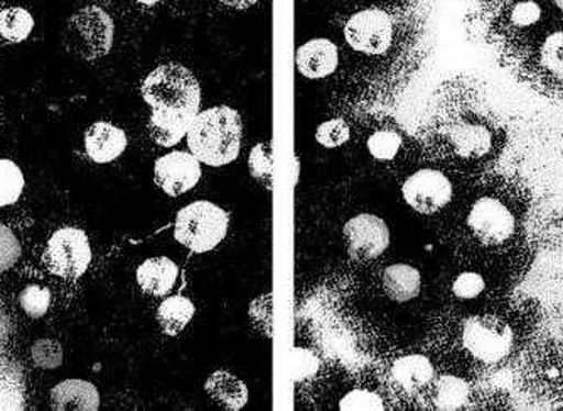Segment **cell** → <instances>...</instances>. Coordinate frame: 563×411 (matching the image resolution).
<instances>
[{
	"instance_id": "cell-6",
	"label": "cell",
	"mask_w": 563,
	"mask_h": 411,
	"mask_svg": "<svg viewBox=\"0 0 563 411\" xmlns=\"http://www.w3.org/2000/svg\"><path fill=\"white\" fill-rule=\"evenodd\" d=\"M91 264V246L87 233L80 227H59L47 240L44 265L59 278L76 280Z\"/></svg>"
},
{
	"instance_id": "cell-16",
	"label": "cell",
	"mask_w": 563,
	"mask_h": 411,
	"mask_svg": "<svg viewBox=\"0 0 563 411\" xmlns=\"http://www.w3.org/2000/svg\"><path fill=\"white\" fill-rule=\"evenodd\" d=\"M449 144L461 159L476 160L488 156L493 148V135L477 123H457L445 131Z\"/></svg>"
},
{
	"instance_id": "cell-13",
	"label": "cell",
	"mask_w": 563,
	"mask_h": 411,
	"mask_svg": "<svg viewBox=\"0 0 563 411\" xmlns=\"http://www.w3.org/2000/svg\"><path fill=\"white\" fill-rule=\"evenodd\" d=\"M340 65V51L332 41L318 37L307 41L297 49V71L307 80H322L336 71Z\"/></svg>"
},
{
	"instance_id": "cell-8",
	"label": "cell",
	"mask_w": 563,
	"mask_h": 411,
	"mask_svg": "<svg viewBox=\"0 0 563 411\" xmlns=\"http://www.w3.org/2000/svg\"><path fill=\"white\" fill-rule=\"evenodd\" d=\"M467 227L483 245L498 246L515 235L517 220L499 199L481 198L467 214Z\"/></svg>"
},
{
	"instance_id": "cell-33",
	"label": "cell",
	"mask_w": 563,
	"mask_h": 411,
	"mask_svg": "<svg viewBox=\"0 0 563 411\" xmlns=\"http://www.w3.org/2000/svg\"><path fill=\"white\" fill-rule=\"evenodd\" d=\"M21 252V243L11 227L0 224V275L11 270L18 264Z\"/></svg>"
},
{
	"instance_id": "cell-38",
	"label": "cell",
	"mask_w": 563,
	"mask_h": 411,
	"mask_svg": "<svg viewBox=\"0 0 563 411\" xmlns=\"http://www.w3.org/2000/svg\"><path fill=\"white\" fill-rule=\"evenodd\" d=\"M137 4L145 5V8H154L159 4L161 0H135Z\"/></svg>"
},
{
	"instance_id": "cell-10",
	"label": "cell",
	"mask_w": 563,
	"mask_h": 411,
	"mask_svg": "<svg viewBox=\"0 0 563 411\" xmlns=\"http://www.w3.org/2000/svg\"><path fill=\"white\" fill-rule=\"evenodd\" d=\"M347 253L357 262L376 260L390 245V230L375 214H357L344 224Z\"/></svg>"
},
{
	"instance_id": "cell-5",
	"label": "cell",
	"mask_w": 563,
	"mask_h": 411,
	"mask_svg": "<svg viewBox=\"0 0 563 411\" xmlns=\"http://www.w3.org/2000/svg\"><path fill=\"white\" fill-rule=\"evenodd\" d=\"M463 344L476 362L495 365L514 349V329L496 315H474L464 324Z\"/></svg>"
},
{
	"instance_id": "cell-12",
	"label": "cell",
	"mask_w": 563,
	"mask_h": 411,
	"mask_svg": "<svg viewBox=\"0 0 563 411\" xmlns=\"http://www.w3.org/2000/svg\"><path fill=\"white\" fill-rule=\"evenodd\" d=\"M433 379H435V369L429 357L422 354L398 357L388 371L390 387L404 397H416L422 393L423 390L432 387Z\"/></svg>"
},
{
	"instance_id": "cell-29",
	"label": "cell",
	"mask_w": 563,
	"mask_h": 411,
	"mask_svg": "<svg viewBox=\"0 0 563 411\" xmlns=\"http://www.w3.org/2000/svg\"><path fill=\"white\" fill-rule=\"evenodd\" d=\"M401 147V137L394 131H379L375 132L368 138V151L373 159L379 163H387L397 157L398 151Z\"/></svg>"
},
{
	"instance_id": "cell-18",
	"label": "cell",
	"mask_w": 563,
	"mask_h": 411,
	"mask_svg": "<svg viewBox=\"0 0 563 411\" xmlns=\"http://www.w3.org/2000/svg\"><path fill=\"white\" fill-rule=\"evenodd\" d=\"M208 397L228 411H239L249 401V388L232 373L214 371L205 382Z\"/></svg>"
},
{
	"instance_id": "cell-4",
	"label": "cell",
	"mask_w": 563,
	"mask_h": 411,
	"mask_svg": "<svg viewBox=\"0 0 563 411\" xmlns=\"http://www.w3.org/2000/svg\"><path fill=\"white\" fill-rule=\"evenodd\" d=\"M230 227V216L220 206L210 201H196L183 208L174 224V238L195 253L217 248Z\"/></svg>"
},
{
	"instance_id": "cell-21",
	"label": "cell",
	"mask_w": 563,
	"mask_h": 411,
	"mask_svg": "<svg viewBox=\"0 0 563 411\" xmlns=\"http://www.w3.org/2000/svg\"><path fill=\"white\" fill-rule=\"evenodd\" d=\"M195 303L185 296L167 297L157 307V322L167 336L174 337L188 327L189 322L195 318Z\"/></svg>"
},
{
	"instance_id": "cell-22",
	"label": "cell",
	"mask_w": 563,
	"mask_h": 411,
	"mask_svg": "<svg viewBox=\"0 0 563 411\" xmlns=\"http://www.w3.org/2000/svg\"><path fill=\"white\" fill-rule=\"evenodd\" d=\"M430 398L438 410H459L470 400V385L457 376H441L433 379Z\"/></svg>"
},
{
	"instance_id": "cell-35",
	"label": "cell",
	"mask_w": 563,
	"mask_h": 411,
	"mask_svg": "<svg viewBox=\"0 0 563 411\" xmlns=\"http://www.w3.org/2000/svg\"><path fill=\"white\" fill-rule=\"evenodd\" d=\"M340 408L343 411H383L382 398L368 390H353L341 400Z\"/></svg>"
},
{
	"instance_id": "cell-30",
	"label": "cell",
	"mask_w": 563,
	"mask_h": 411,
	"mask_svg": "<svg viewBox=\"0 0 563 411\" xmlns=\"http://www.w3.org/2000/svg\"><path fill=\"white\" fill-rule=\"evenodd\" d=\"M319 368H321V362L312 351L296 347L290 354V376L294 381H309L318 375Z\"/></svg>"
},
{
	"instance_id": "cell-17",
	"label": "cell",
	"mask_w": 563,
	"mask_h": 411,
	"mask_svg": "<svg viewBox=\"0 0 563 411\" xmlns=\"http://www.w3.org/2000/svg\"><path fill=\"white\" fill-rule=\"evenodd\" d=\"M135 277L142 292L152 297H164L176 286L179 268L167 256H154L141 264Z\"/></svg>"
},
{
	"instance_id": "cell-36",
	"label": "cell",
	"mask_w": 563,
	"mask_h": 411,
	"mask_svg": "<svg viewBox=\"0 0 563 411\" xmlns=\"http://www.w3.org/2000/svg\"><path fill=\"white\" fill-rule=\"evenodd\" d=\"M540 18H542V8L533 0L520 2L511 11V22L518 27H530V25L537 24Z\"/></svg>"
},
{
	"instance_id": "cell-32",
	"label": "cell",
	"mask_w": 563,
	"mask_h": 411,
	"mask_svg": "<svg viewBox=\"0 0 563 411\" xmlns=\"http://www.w3.org/2000/svg\"><path fill=\"white\" fill-rule=\"evenodd\" d=\"M540 62L553 75L563 76V31L547 37L540 49Z\"/></svg>"
},
{
	"instance_id": "cell-2",
	"label": "cell",
	"mask_w": 563,
	"mask_h": 411,
	"mask_svg": "<svg viewBox=\"0 0 563 411\" xmlns=\"http://www.w3.org/2000/svg\"><path fill=\"white\" fill-rule=\"evenodd\" d=\"M142 98L152 110L196 116L201 107V87L191 69L177 63L157 66L145 76Z\"/></svg>"
},
{
	"instance_id": "cell-15",
	"label": "cell",
	"mask_w": 563,
	"mask_h": 411,
	"mask_svg": "<svg viewBox=\"0 0 563 411\" xmlns=\"http://www.w3.org/2000/svg\"><path fill=\"white\" fill-rule=\"evenodd\" d=\"M51 408L58 411H97L100 395L97 387L84 379H65L49 393Z\"/></svg>"
},
{
	"instance_id": "cell-1",
	"label": "cell",
	"mask_w": 563,
	"mask_h": 411,
	"mask_svg": "<svg viewBox=\"0 0 563 411\" xmlns=\"http://www.w3.org/2000/svg\"><path fill=\"white\" fill-rule=\"evenodd\" d=\"M243 125L232 107H214L198 113L188 131V147L201 164L221 167L232 164L242 148Z\"/></svg>"
},
{
	"instance_id": "cell-19",
	"label": "cell",
	"mask_w": 563,
	"mask_h": 411,
	"mask_svg": "<svg viewBox=\"0 0 563 411\" xmlns=\"http://www.w3.org/2000/svg\"><path fill=\"white\" fill-rule=\"evenodd\" d=\"M195 116L185 115V113L163 112V110H152L151 119L147 123V132L152 141L161 147H174L188 135Z\"/></svg>"
},
{
	"instance_id": "cell-26",
	"label": "cell",
	"mask_w": 563,
	"mask_h": 411,
	"mask_svg": "<svg viewBox=\"0 0 563 411\" xmlns=\"http://www.w3.org/2000/svg\"><path fill=\"white\" fill-rule=\"evenodd\" d=\"M249 315L255 331L261 332L262 336L268 340L274 337V296L272 293H264L252 300Z\"/></svg>"
},
{
	"instance_id": "cell-25",
	"label": "cell",
	"mask_w": 563,
	"mask_h": 411,
	"mask_svg": "<svg viewBox=\"0 0 563 411\" xmlns=\"http://www.w3.org/2000/svg\"><path fill=\"white\" fill-rule=\"evenodd\" d=\"M250 174L255 181L261 182L264 188L272 189L274 185V160H272L271 144L255 145L249 157Z\"/></svg>"
},
{
	"instance_id": "cell-24",
	"label": "cell",
	"mask_w": 563,
	"mask_h": 411,
	"mask_svg": "<svg viewBox=\"0 0 563 411\" xmlns=\"http://www.w3.org/2000/svg\"><path fill=\"white\" fill-rule=\"evenodd\" d=\"M25 179L18 164L0 159V208L14 204L24 191Z\"/></svg>"
},
{
	"instance_id": "cell-27",
	"label": "cell",
	"mask_w": 563,
	"mask_h": 411,
	"mask_svg": "<svg viewBox=\"0 0 563 411\" xmlns=\"http://www.w3.org/2000/svg\"><path fill=\"white\" fill-rule=\"evenodd\" d=\"M31 362L36 368L56 369L65 362V351L58 341L43 337L31 347Z\"/></svg>"
},
{
	"instance_id": "cell-7",
	"label": "cell",
	"mask_w": 563,
	"mask_h": 411,
	"mask_svg": "<svg viewBox=\"0 0 563 411\" xmlns=\"http://www.w3.org/2000/svg\"><path fill=\"white\" fill-rule=\"evenodd\" d=\"M344 40L363 55H385L394 43V19L382 9H363L347 19Z\"/></svg>"
},
{
	"instance_id": "cell-3",
	"label": "cell",
	"mask_w": 563,
	"mask_h": 411,
	"mask_svg": "<svg viewBox=\"0 0 563 411\" xmlns=\"http://www.w3.org/2000/svg\"><path fill=\"white\" fill-rule=\"evenodd\" d=\"M113 36L115 24L112 15L98 5H85L66 22L63 46L75 58L97 62L112 51Z\"/></svg>"
},
{
	"instance_id": "cell-34",
	"label": "cell",
	"mask_w": 563,
	"mask_h": 411,
	"mask_svg": "<svg viewBox=\"0 0 563 411\" xmlns=\"http://www.w3.org/2000/svg\"><path fill=\"white\" fill-rule=\"evenodd\" d=\"M486 289L484 277L477 271H463L452 281V292L457 299L473 300L477 299Z\"/></svg>"
},
{
	"instance_id": "cell-31",
	"label": "cell",
	"mask_w": 563,
	"mask_h": 411,
	"mask_svg": "<svg viewBox=\"0 0 563 411\" xmlns=\"http://www.w3.org/2000/svg\"><path fill=\"white\" fill-rule=\"evenodd\" d=\"M351 138V131L343 119H332L321 123L316 131V141L325 148H338Z\"/></svg>"
},
{
	"instance_id": "cell-11",
	"label": "cell",
	"mask_w": 563,
	"mask_h": 411,
	"mask_svg": "<svg viewBox=\"0 0 563 411\" xmlns=\"http://www.w3.org/2000/svg\"><path fill=\"white\" fill-rule=\"evenodd\" d=\"M201 163L191 152L174 151L154 164V181L170 198L186 195L201 179Z\"/></svg>"
},
{
	"instance_id": "cell-20",
	"label": "cell",
	"mask_w": 563,
	"mask_h": 411,
	"mask_svg": "<svg viewBox=\"0 0 563 411\" xmlns=\"http://www.w3.org/2000/svg\"><path fill=\"white\" fill-rule=\"evenodd\" d=\"M422 289L420 271L412 265L397 264L383 271V290L394 302L416 299Z\"/></svg>"
},
{
	"instance_id": "cell-37",
	"label": "cell",
	"mask_w": 563,
	"mask_h": 411,
	"mask_svg": "<svg viewBox=\"0 0 563 411\" xmlns=\"http://www.w3.org/2000/svg\"><path fill=\"white\" fill-rule=\"evenodd\" d=\"M220 4L227 5L230 9H236V11H245V9L253 8L258 4V0H218Z\"/></svg>"
},
{
	"instance_id": "cell-9",
	"label": "cell",
	"mask_w": 563,
	"mask_h": 411,
	"mask_svg": "<svg viewBox=\"0 0 563 411\" xmlns=\"http://www.w3.org/2000/svg\"><path fill=\"white\" fill-rule=\"evenodd\" d=\"M405 201L420 214H435L451 202L452 185L441 170L420 169L404 182Z\"/></svg>"
},
{
	"instance_id": "cell-39",
	"label": "cell",
	"mask_w": 563,
	"mask_h": 411,
	"mask_svg": "<svg viewBox=\"0 0 563 411\" xmlns=\"http://www.w3.org/2000/svg\"><path fill=\"white\" fill-rule=\"evenodd\" d=\"M553 2H555L556 8L563 11V0H553Z\"/></svg>"
},
{
	"instance_id": "cell-28",
	"label": "cell",
	"mask_w": 563,
	"mask_h": 411,
	"mask_svg": "<svg viewBox=\"0 0 563 411\" xmlns=\"http://www.w3.org/2000/svg\"><path fill=\"white\" fill-rule=\"evenodd\" d=\"M19 306L31 319H41L51 307V292L46 287L27 286L19 296Z\"/></svg>"
},
{
	"instance_id": "cell-23",
	"label": "cell",
	"mask_w": 563,
	"mask_h": 411,
	"mask_svg": "<svg viewBox=\"0 0 563 411\" xmlns=\"http://www.w3.org/2000/svg\"><path fill=\"white\" fill-rule=\"evenodd\" d=\"M33 30L34 18L24 8H5L0 11V36L8 43H24Z\"/></svg>"
},
{
	"instance_id": "cell-14",
	"label": "cell",
	"mask_w": 563,
	"mask_h": 411,
	"mask_svg": "<svg viewBox=\"0 0 563 411\" xmlns=\"http://www.w3.org/2000/svg\"><path fill=\"white\" fill-rule=\"evenodd\" d=\"M85 148L93 163H113L125 152V132L110 122H95L85 134Z\"/></svg>"
}]
</instances>
